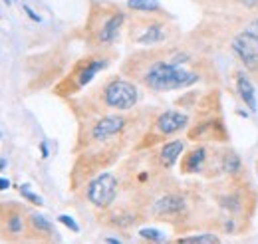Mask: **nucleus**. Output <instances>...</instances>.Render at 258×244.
Segmentation results:
<instances>
[{"instance_id":"obj_19","label":"nucleus","mask_w":258,"mask_h":244,"mask_svg":"<svg viewBox=\"0 0 258 244\" xmlns=\"http://www.w3.org/2000/svg\"><path fill=\"white\" fill-rule=\"evenodd\" d=\"M177 242L181 244H217L221 242V238L213 232H205V234H193V236H181L177 238Z\"/></svg>"},{"instance_id":"obj_10","label":"nucleus","mask_w":258,"mask_h":244,"mask_svg":"<svg viewBox=\"0 0 258 244\" xmlns=\"http://www.w3.org/2000/svg\"><path fill=\"white\" fill-rule=\"evenodd\" d=\"M185 211H187V199L181 193H165L157 197L149 207V213L155 218H181Z\"/></svg>"},{"instance_id":"obj_16","label":"nucleus","mask_w":258,"mask_h":244,"mask_svg":"<svg viewBox=\"0 0 258 244\" xmlns=\"http://www.w3.org/2000/svg\"><path fill=\"white\" fill-rule=\"evenodd\" d=\"M139 218H141V216H139L137 211H129L125 207H121V209H117V211H111V213L105 214V222H107L109 226H113V228H129V226H133Z\"/></svg>"},{"instance_id":"obj_9","label":"nucleus","mask_w":258,"mask_h":244,"mask_svg":"<svg viewBox=\"0 0 258 244\" xmlns=\"http://www.w3.org/2000/svg\"><path fill=\"white\" fill-rule=\"evenodd\" d=\"M230 50H232V54L238 58V62L244 66V70H248L250 74H254L258 78V38L256 36H252V34L242 30L238 36L232 38Z\"/></svg>"},{"instance_id":"obj_22","label":"nucleus","mask_w":258,"mask_h":244,"mask_svg":"<svg viewBox=\"0 0 258 244\" xmlns=\"http://www.w3.org/2000/svg\"><path fill=\"white\" fill-rule=\"evenodd\" d=\"M58 222H62L66 228H70L72 232H80V226H78V222H76L72 216H68V214H60V216H58Z\"/></svg>"},{"instance_id":"obj_24","label":"nucleus","mask_w":258,"mask_h":244,"mask_svg":"<svg viewBox=\"0 0 258 244\" xmlns=\"http://www.w3.org/2000/svg\"><path fill=\"white\" fill-rule=\"evenodd\" d=\"M240 6L250 8V10H258V0H236Z\"/></svg>"},{"instance_id":"obj_31","label":"nucleus","mask_w":258,"mask_h":244,"mask_svg":"<svg viewBox=\"0 0 258 244\" xmlns=\"http://www.w3.org/2000/svg\"><path fill=\"white\" fill-rule=\"evenodd\" d=\"M256 173H258V169H256Z\"/></svg>"},{"instance_id":"obj_12","label":"nucleus","mask_w":258,"mask_h":244,"mask_svg":"<svg viewBox=\"0 0 258 244\" xmlns=\"http://www.w3.org/2000/svg\"><path fill=\"white\" fill-rule=\"evenodd\" d=\"M189 139L199 141V139H221L226 141V129L223 119H205L197 121L195 127L189 131Z\"/></svg>"},{"instance_id":"obj_28","label":"nucleus","mask_w":258,"mask_h":244,"mask_svg":"<svg viewBox=\"0 0 258 244\" xmlns=\"http://www.w3.org/2000/svg\"><path fill=\"white\" fill-rule=\"evenodd\" d=\"M40 151H42V157H48V149H46V143H40Z\"/></svg>"},{"instance_id":"obj_25","label":"nucleus","mask_w":258,"mask_h":244,"mask_svg":"<svg viewBox=\"0 0 258 244\" xmlns=\"http://www.w3.org/2000/svg\"><path fill=\"white\" fill-rule=\"evenodd\" d=\"M24 12H26V14H28V16L32 18L34 22H40V20H42V18H40L38 14H34V10H32V8H30V6H24Z\"/></svg>"},{"instance_id":"obj_17","label":"nucleus","mask_w":258,"mask_h":244,"mask_svg":"<svg viewBox=\"0 0 258 244\" xmlns=\"http://www.w3.org/2000/svg\"><path fill=\"white\" fill-rule=\"evenodd\" d=\"M221 169H223L225 175L232 177V179H238V177L244 173L242 159L238 157V153L232 151V149L223 151V157H221Z\"/></svg>"},{"instance_id":"obj_8","label":"nucleus","mask_w":258,"mask_h":244,"mask_svg":"<svg viewBox=\"0 0 258 244\" xmlns=\"http://www.w3.org/2000/svg\"><path fill=\"white\" fill-rule=\"evenodd\" d=\"M24 209L12 203L0 205V232L6 240H22L28 232V216Z\"/></svg>"},{"instance_id":"obj_26","label":"nucleus","mask_w":258,"mask_h":244,"mask_svg":"<svg viewBox=\"0 0 258 244\" xmlns=\"http://www.w3.org/2000/svg\"><path fill=\"white\" fill-rule=\"evenodd\" d=\"M10 187V181L8 179H0V191H6Z\"/></svg>"},{"instance_id":"obj_2","label":"nucleus","mask_w":258,"mask_h":244,"mask_svg":"<svg viewBox=\"0 0 258 244\" xmlns=\"http://www.w3.org/2000/svg\"><path fill=\"white\" fill-rule=\"evenodd\" d=\"M139 101V90L133 80H125L121 76L109 78L105 84L97 88V92L78 105H84V117H96L107 111H131Z\"/></svg>"},{"instance_id":"obj_23","label":"nucleus","mask_w":258,"mask_h":244,"mask_svg":"<svg viewBox=\"0 0 258 244\" xmlns=\"http://www.w3.org/2000/svg\"><path fill=\"white\" fill-rule=\"evenodd\" d=\"M244 32H248V34H252V36H256V38H258V18L250 20V22H246Z\"/></svg>"},{"instance_id":"obj_1","label":"nucleus","mask_w":258,"mask_h":244,"mask_svg":"<svg viewBox=\"0 0 258 244\" xmlns=\"http://www.w3.org/2000/svg\"><path fill=\"white\" fill-rule=\"evenodd\" d=\"M191 62L193 56L183 50L159 46L129 56L121 72L135 84H141L151 92L165 93L191 88L203 80L201 72L187 68Z\"/></svg>"},{"instance_id":"obj_18","label":"nucleus","mask_w":258,"mask_h":244,"mask_svg":"<svg viewBox=\"0 0 258 244\" xmlns=\"http://www.w3.org/2000/svg\"><path fill=\"white\" fill-rule=\"evenodd\" d=\"M127 8L131 12L141 14H157V16H169L157 0H127Z\"/></svg>"},{"instance_id":"obj_6","label":"nucleus","mask_w":258,"mask_h":244,"mask_svg":"<svg viewBox=\"0 0 258 244\" xmlns=\"http://www.w3.org/2000/svg\"><path fill=\"white\" fill-rule=\"evenodd\" d=\"M187 125H189V115L187 113L167 109L153 119L151 127L141 135V143L135 149H147V147L151 149L157 143H161L163 139H167L169 135H175V133L187 129Z\"/></svg>"},{"instance_id":"obj_30","label":"nucleus","mask_w":258,"mask_h":244,"mask_svg":"<svg viewBox=\"0 0 258 244\" xmlns=\"http://www.w3.org/2000/svg\"><path fill=\"white\" fill-rule=\"evenodd\" d=\"M4 4H6V6H10V4H12V0H4Z\"/></svg>"},{"instance_id":"obj_29","label":"nucleus","mask_w":258,"mask_h":244,"mask_svg":"<svg viewBox=\"0 0 258 244\" xmlns=\"http://www.w3.org/2000/svg\"><path fill=\"white\" fill-rule=\"evenodd\" d=\"M4 167H6V159H0V171H4Z\"/></svg>"},{"instance_id":"obj_15","label":"nucleus","mask_w":258,"mask_h":244,"mask_svg":"<svg viewBox=\"0 0 258 244\" xmlns=\"http://www.w3.org/2000/svg\"><path fill=\"white\" fill-rule=\"evenodd\" d=\"M28 232H34L36 240H52L54 238V226L52 222L38 213L28 214Z\"/></svg>"},{"instance_id":"obj_14","label":"nucleus","mask_w":258,"mask_h":244,"mask_svg":"<svg viewBox=\"0 0 258 244\" xmlns=\"http://www.w3.org/2000/svg\"><path fill=\"white\" fill-rule=\"evenodd\" d=\"M234 88H236V95L240 97V101L250 111H256V90H254V86H252V82L244 70H238L234 74Z\"/></svg>"},{"instance_id":"obj_27","label":"nucleus","mask_w":258,"mask_h":244,"mask_svg":"<svg viewBox=\"0 0 258 244\" xmlns=\"http://www.w3.org/2000/svg\"><path fill=\"white\" fill-rule=\"evenodd\" d=\"M103 242H109V244H119V242H121V240H119V238H109V236H105V238H103Z\"/></svg>"},{"instance_id":"obj_21","label":"nucleus","mask_w":258,"mask_h":244,"mask_svg":"<svg viewBox=\"0 0 258 244\" xmlns=\"http://www.w3.org/2000/svg\"><path fill=\"white\" fill-rule=\"evenodd\" d=\"M139 236H141V238H147V240H153V242L163 240V234L159 230H155V228H141V230H139Z\"/></svg>"},{"instance_id":"obj_3","label":"nucleus","mask_w":258,"mask_h":244,"mask_svg":"<svg viewBox=\"0 0 258 244\" xmlns=\"http://www.w3.org/2000/svg\"><path fill=\"white\" fill-rule=\"evenodd\" d=\"M127 16L117 4L109 2H94L86 22V38L88 44L96 50H107L117 40L125 28Z\"/></svg>"},{"instance_id":"obj_7","label":"nucleus","mask_w":258,"mask_h":244,"mask_svg":"<svg viewBox=\"0 0 258 244\" xmlns=\"http://www.w3.org/2000/svg\"><path fill=\"white\" fill-rule=\"evenodd\" d=\"M119 195V179L113 173H97L86 187V201L96 209L107 211L113 207Z\"/></svg>"},{"instance_id":"obj_13","label":"nucleus","mask_w":258,"mask_h":244,"mask_svg":"<svg viewBox=\"0 0 258 244\" xmlns=\"http://www.w3.org/2000/svg\"><path fill=\"white\" fill-rule=\"evenodd\" d=\"M183 151H185V143L181 139L167 141V143H163L161 147L155 151V161H157V165L161 167L163 171H169L179 161V157L183 155Z\"/></svg>"},{"instance_id":"obj_5","label":"nucleus","mask_w":258,"mask_h":244,"mask_svg":"<svg viewBox=\"0 0 258 244\" xmlns=\"http://www.w3.org/2000/svg\"><path fill=\"white\" fill-rule=\"evenodd\" d=\"M107 64H109V58H105L103 54H96V56H88V58L78 60L72 66L70 74L56 86L54 92L58 93L60 97H72V95H76V93L82 92L96 78L97 72H101L103 68H107Z\"/></svg>"},{"instance_id":"obj_20","label":"nucleus","mask_w":258,"mask_h":244,"mask_svg":"<svg viewBox=\"0 0 258 244\" xmlns=\"http://www.w3.org/2000/svg\"><path fill=\"white\" fill-rule=\"evenodd\" d=\"M18 191H20V195L26 199V201H30L32 205H38V207H42L44 205V201H42V197H38V195H34L32 191L28 189V185H22V187H18Z\"/></svg>"},{"instance_id":"obj_11","label":"nucleus","mask_w":258,"mask_h":244,"mask_svg":"<svg viewBox=\"0 0 258 244\" xmlns=\"http://www.w3.org/2000/svg\"><path fill=\"white\" fill-rule=\"evenodd\" d=\"M211 151L205 145H197L191 151H187L181 159V173L183 175H197L207 169Z\"/></svg>"},{"instance_id":"obj_4","label":"nucleus","mask_w":258,"mask_h":244,"mask_svg":"<svg viewBox=\"0 0 258 244\" xmlns=\"http://www.w3.org/2000/svg\"><path fill=\"white\" fill-rule=\"evenodd\" d=\"M125 30L131 44L149 46V48L171 46L179 38V30L169 20V16H157V14L133 12L129 22H125Z\"/></svg>"}]
</instances>
